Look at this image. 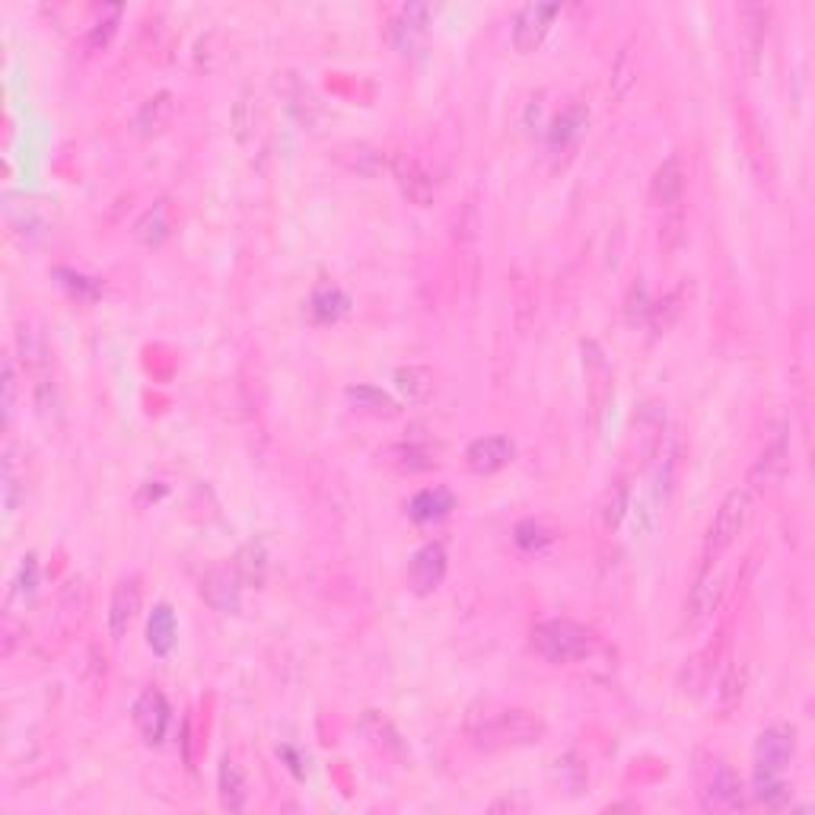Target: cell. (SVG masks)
Returning <instances> with one entry per match:
<instances>
[{
  "instance_id": "2",
  "label": "cell",
  "mask_w": 815,
  "mask_h": 815,
  "mask_svg": "<svg viewBox=\"0 0 815 815\" xmlns=\"http://www.w3.org/2000/svg\"><path fill=\"white\" fill-rule=\"evenodd\" d=\"M596 644V634L570 618H551L532 628V650L554 666L586 660V656L596 653Z\"/></svg>"
},
{
  "instance_id": "18",
  "label": "cell",
  "mask_w": 815,
  "mask_h": 815,
  "mask_svg": "<svg viewBox=\"0 0 815 815\" xmlns=\"http://www.w3.org/2000/svg\"><path fill=\"white\" fill-rule=\"evenodd\" d=\"M453 510H456V497L449 488H427L421 494H414L408 504L411 519H418V523H433V519H443Z\"/></svg>"
},
{
  "instance_id": "39",
  "label": "cell",
  "mask_w": 815,
  "mask_h": 815,
  "mask_svg": "<svg viewBox=\"0 0 815 815\" xmlns=\"http://www.w3.org/2000/svg\"><path fill=\"white\" fill-rule=\"evenodd\" d=\"M13 408H16V367H13V357L4 360V418L10 421L13 418Z\"/></svg>"
},
{
  "instance_id": "35",
  "label": "cell",
  "mask_w": 815,
  "mask_h": 815,
  "mask_svg": "<svg viewBox=\"0 0 815 815\" xmlns=\"http://www.w3.org/2000/svg\"><path fill=\"white\" fill-rule=\"evenodd\" d=\"M554 771H558V780L567 787V793H580L586 787V765L583 761L570 752L564 758H558V765H554Z\"/></svg>"
},
{
  "instance_id": "25",
  "label": "cell",
  "mask_w": 815,
  "mask_h": 815,
  "mask_svg": "<svg viewBox=\"0 0 815 815\" xmlns=\"http://www.w3.org/2000/svg\"><path fill=\"white\" fill-rule=\"evenodd\" d=\"M752 796H755L758 803H765L768 809L787 806V800H790V787H787V780H784V771L755 768V777H752Z\"/></svg>"
},
{
  "instance_id": "27",
  "label": "cell",
  "mask_w": 815,
  "mask_h": 815,
  "mask_svg": "<svg viewBox=\"0 0 815 815\" xmlns=\"http://www.w3.org/2000/svg\"><path fill=\"white\" fill-rule=\"evenodd\" d=\"M169 236V211L166 204H153L150 211H144V217L134 223V239L141 246H160V242Z\"/></svg>"
},
{
  "instance_id": "37",
  "label": "cell",
  "mask_w": 815,
  "mask_h": 815,
  "mask_svg": "<svg viewBox=\"0 0 815 815\" xmlns=\"http://www.w3.org/2000/svg\"><path fill=\"white\" fill-rule=\"evenodd\" d=\"M36 583H39V564H36V554H29L23 558V567H20V580H16V593L23 599H29L36 593Z\"/></svg>"
},
{
  "instance_id": "17",
  "label": "cell",
  "mask_w": 815,
  "mask_h": 815,
  "mask_svg": "<svg viewBox=\"0 0 815 815\" xmlns=\"http://www.w3.org/2000/svg\"><path fill=\"white\" fill-rule=\"evenodd\" d=\"M217 793H220V806L227 812H242L246 809V771L236 758H223L220 761V774H217Z\"/></svg>"
},
{
  "instance_id": "10",
  "label": "cell",
  "mask_w": 815,
  "mask_h": 815,
  "mask_svg": "<svg viewBox=\"0 0 815 815\" xmlns=\"http://www.w3.org/2000/svg\"><path fill=\"white\" fill-rule=\"evenodd\" d=\"M141 577H125L118 580L115 589H112V602H109V634H112V644H121L131 628V621L141 612Z\"/></svg>"
},
{
  "instance_id": "32",
  "label": "cell",
  "mask_w": 815,
  "mask_h": 815,
  "mask_svg": "<svg viewBox=\"0 0 815 815\" xmlns=\"http://www.w3.org/2000/svg\"><path fill=\"white\" fill-rule=\"evenodd\" d=\"M258 99H252V93L246 90L239 99V106L233 112V125H236V141L242 147H249V141L258 134V106H255Z\"/></svg>"
},
{
  "instance_id": "36",
  "label": "cell",
  "mask_w": 815,
  "mask_h": 815,
  "mask_svg": "<svg viewBox=\"0 0 815 815\" xmlns=\"http://www.w3.org/2000/svg\"><path fill=\"white\" fill-rule=\"evenodd\" d=\"M650 309H653V303H650V297H647V287L644 284H634L631 287V293H628V322L631 325H637V322H647L650 319Z\"/></svg>"
},
{
  "instance_id": "14",
  "label": "cell",
  "mask_w": 815,
  "mask_h": 815,
  "mask_svg": "<svg viewBox=\"0 0 815 815\" xmlns=\"http://www.w3.org/2000/svg\"><path fill=\"white\" fill-rule=\"evenodd\" d=\"M516 456V446L510 437H481L465 449V465L475 475H494L507 468Z\"/></svg>"
},
{
  "instance_id": "24",
  "label": "cell",
  "mask_w": 815,
  "mask_h": 815,
  "mask_svg": "<svg viewBox=\"0 0 815 815\" xmlns=\"http://www.w3.org/2000/svg\"><path fill=\"white\" fill-rule=\"evenodd\" d=\"M348 402L363 414H373V418H398V414H402L395 398H389L383 389H373V386H351Z\"/></svg>"
},
{
  "instance_id": "33",
  "label": "cell",
  "mask_w": 815,
  "mask_h": 815,
  "mask_svg": "<svg viewBox=\"0 0 815 815\" xmlns=\"http://www.w3.org/2000/svg\"><path fill=\"white\" fill-rule=\"evenodd\" d=\"M660 246L675 255L685 246V214L682 207H672V211H663V227H660Z\"/></svg>"
},
{
  "instance_id": "1",
  "label": "cell",
  "mask_w": 815,
  "mask_h": 815,
  "mask_svg": "<svg viewBox=\"0 0 815 815\" xmlns=\"http://www.w3.org/2000/svg\"><path fill=\"white\" fill-rule=\"evenodd\" d=\"M465 736L475 749H526L548 736V723L529 707H497L494 701H478L465 714Z\"/></svg>"
},
{
  "instance_id": "38",
  "label": "cell",
  "mask_w": 815,
  "mask_h": 815,
  "mask_svg": "<svg viewBox=\"0 0 815 815\" xmlns=\"http://www.w3.org/2000/svg\"><path fill=\"white\" fill-rule=\"evenodd\" d=\"M551 535L539 523H519L516 526V545L519 548H542Z\"/></svg>"
},
{
  "instance_id": "23",
  "label": "cell",
  "mask_w": 815,
  "mask_h": 815,
  "mask_svg": "<svg viewBox=\"0 0 815 815\" xmlns=\"http://www.w3.org/2000/svg\"><path fill=\"white\" fill-rule=\"evenodd\" d=\"M739 20H742V36H745V45L749 51L758 58L761 48L768 42V26H771V7H761V4H745L739 7Z\"/></svg>"
},
{
  "instance_id": "15",
  "label": "cell",
  "mask_w": 815,
  "mask_h": 815,
  "mask_svg": "<svg viewBox=\"0 0 815 815\" xmlns=\"http://www.w3.org/2000/svg\"><path fill=\"white\" fill-rule=\"evenodd\" d=\"M392 172H395V179H398V188H402V195L408 201H414L418 207H427L433 201V195H437L433 176L418 160H414V156L398 153L395 160H392Z\"/></svg>"
},
{
  "instance_id": "31",
  "label": "cell",
  "mask_w": 815,
  "mask_h": 815,
  "mask_svg": "<svg viewBox=\"0 0 815 815\" xmlns=\"http://www.w3.org/2000/svg\"><path fill=\"white\" fill-rule=\"evenodd\" d=\"M628 504H631V484L628 481H615L609 497H605V507H602V526L615 532L621 526L624 513H628Z\"/></svg>"
},
{
  "instance_id": "22",
  "label": "cell",
  "mask_w": 815,
  "mask_h": 815,
  "mask_svg": "<svg viewBox=\"0 0 815 815\" xmlns=\"http://www.w3.org/2000/svg\"><path fill=\"white\" fill-rule=\"evenodd\" d=\"M583 128H586V109L580 106V102H574V106H567L558 118L551 121V131H548L551 150H567L583 134Z\"/></svg>"
},
{
  "instance_id": "8",
  "label": "cell",
  "mask_w": 815,
  "mask_h": 815,
  "mask_svg": "<svg viewBox=\"0 0 815 815\" xmlns=\"http://www.w3.org/2000/svg\"><path fill=\"white\" fill-rule=\"evenodd\" d=\"M134 730L141 736L147 745H160L166 739V730H169V720H172V710H169V701L163 691L156 688H147L141 698L134 701Z\"/></svg>"
},
{
  "instance_id": "19",
  "label": "cell",
  "mask_w": 815,
  "mask_h": 815,
  "mask_svg": "<svg viewBox=\"0 0 815 815\" xmlns=\"http://www.w3.org/2000/svg\"><path fill=\"white\" fill-rule=\"evenodd\" d=\"M176 637H179V624H176V612L169 609V605H156L150 621H147V644L156 656H166L176 647Z\"/></svg>"
},
{
  "instance_id": "4",
  "label": "cell",
  "mask_w": 815,
  "mask_h": 815,
  "mask_svg": "<svg viewBox=\"0 0 815 815\" xmlns=\"http://www.w3.org/2000/svg\"><path fill=\"white\" fill-rule=\"evenodd\" d=\"M723 593H726V570L720 564V558H707L704 567L698 570L695 577V586H691V593L685 599V628L695 631L701 624L720 609L723 602Z\"/></svg>"
},
{
  "instance_id": "6",
  "label": "cell",
  "mask_w": 815,
  "mask_h": 815,
  "mask_svg": "<svg viewBox=\"0 0 815 815\" xmlns=\"http://www.w3.org/2000/svg\"><path fill=\"white\" fill-rule=\"evenodd\" d=\"M790 472V433L780 430L777 437L765 446V453L755 459V465L749 468V491L752 497L758 494H771L784 484Z\"/></svg>"
},
{
  "instance_id": "29",
  "label": "cell",
  "mask_w": 815,
  "mask_h": 815,
  "mask_svg": "<svg viewBox=\"0 0 815 815\" xmlns=\"http://www.w3.org/2000/svg\"><path fill=\"white\" fill-rule=\"evenodd\" d=\"M121 7H102L96 10V20L90 23V29H86V45H90L93 51L99 48H106L115 36V29H118V20H121Z\"/></svg>"
},
{
  "instance_id": "5",
  "label": "cell",
  "mask_w": 815,
  "mask_h": 815,
  "mask_svg": "<svg viewBox=\"0 0 815 815\" xmlns=\"http://www.w3.org/2000/svg\"><path fill=\"white\" fill-rule=\"evenodd\" d=\"M701 803L710 812H736L745 809V787L742 780L736 777V771H730L723 761H710L701 774Z\"/></svg>"
},
{
  "instance_id": "11",
  "label": "cell",
  "mask_w": 815,
  "mask_h": 815,
  "mask_svg": "<svg viewBox=\"0 0 815 815\" xmlns=\"http://www.w3.org/2000/svg\"><path fill=\"white\" fill-rule=\"evenodd\" d=\"M236 567H211L201 580V596L220 615H236L242 605V586H239Z\"/></svg>"
},
{
  "instance_id": "3",
  "label": "cell",
  "mask_w": 815,
  "mask_h": 815,
  "mask_svg": "<svg viewBox=\"0 0 815 815\" xmlns=\"http://www.w3.org/2000/svg\"><path fill=\"white\" fill-rule=\"evenodd\" d=\"M752 507H755V497L745 491V488H736L723 497L720 510L714 513L707 526V539H704V551L707 558H720L726 548H733L736 539L745 532L752 519Z\"/></svg>"
},
{
  "instance_id": "34",
  "label": "cell",
  "mask_w": 815,
  "mask_h": 815,
  "mask_svg": "<svg viewBox=\"0 0 815 815\" xmlns=\"http://www.w3.org/2000/svg\"><path fill=\"white\" fill-rule=\"evenodd\" d=\"M351 150H354L357 156H344V153H338V160H341L344 166H348V169L360 172V176H376L379 166H383V156H379V150L363 147V144H351Z\"/></svg>"
},
{
  "instance_id": "13",
  "label": "cell",
  "mask_w": 815,
  "mask_h": 815,
  "mask_svg": "<svg viewBox=\"0 0 815 815\" xmlns=\"http://www.w3.org/2000/svg\"><path fill=\"white\" fill-rule=\"evenodd\" d=\"M446 577V548L440 542L424 545L408 564V583L418 596H430Z\"/></svg>"
},
{
  "instance_id": "30",
  "label": "cell",
  "mask_w": 815,
  "mask_h": 815,
  "mask_svg": "<svg viewBox=\"0 0 815 815\" xmlns=\"http://www.w3.org/2000/svg\"><path fill=\"white\" fill-rule=\"evenodd\" d=\"M742 691H745V669L736 663V666L726 669L723 679L717 682V707H720V714H730V710L739 707Z\"/></svg>"
},
{
  "instance_id": "7",
  "label": "cell",
  "mask_w": 815,
  "mask_h": 815,
  "mask_svg": "<svg viewBox=\"0 0 815 815\" xmlns=\"http://www.w3.org/2000/svg\"><path fill=\"white\" fill-rule=\"evenodd\" d=\"M558 16H561L558 4H526L513 20V48L519 51V55L539 51Z\"/></svg>"
},
{
  "instance_id": "21",
  "label": "cell",
  "mask_w": 815,
  "mask_h": 815,
  "mask_svg": "<svg viewBox=\"0 0 815 815\" xmlns=\"http://www.w3.org/2000/svg\"><path fill=\"white\" fill-rule=\"evenodd\" d=\"M386 462L395 465L398 472H427L437 465V449L427 443H398L386 449Z\"/></svg>"
},
{
  "instance_id": "26",
  "label": "cell",
  "mask_w": 815,
  "mask_h": 815,
  "mask_svg": "<svg viewBox=\"0 0 815 815\" xmlns=\"http://www.w3.org/2000/svg\"><path fill=\"white\" fill-rule=\"evenodd\" d=\"M395 386L408 398V402L421 405L433 395V389H437V376H433L430 367H418V363H414V367H402L395 373Z\"/></svg>"
},
{
  "instance_id": "16",
  "label": "cell",
  "mask_w": 815,
  "mask_h": 815,
  "mask_svg": "<svg viewBox=\"0 0 815 815\" xmlns=\"http://www.w3.org/2000/svg\"><path fill=\"white\" fill-rule=\"evenodd\" d=\"M172 115H176V96L166 93V90L156 93V96H150L144 102L141 109H137V115H134V134L137 137H156L172 121Z\"/></svg>"
},
{
  "instance_id": "12",
  "label": "cell",
  "mask_w": 815,
  "mask_h": 815,
  "mask_svg": "<svg viewBox=\"0 0 815 815\" xmlns=\"http://www.w3.org/2000/svg\"><path fill=\"white\" fill-rule=\"evenodd\" d=\"M796 752V730L787 723L768 726L755 742V768L765 771H784Z\"/></svg>"
},
{
  "instance_id": "20",
  "label": "cell",
  "mask_w": 815,
  "mask_h": 815,
  "mask_svg": "<svg viewBox=\"0 0 815 815\" xmlns=\"http://www.w3.org/2000/svg\"><path fill=\"white\" fill-rule=\"evenodd\" d=\"M348 309H351L348 293H344L341 287H335V284L316 287V293H312V300H309V316L316 322H322V325L338 322Z\"/></svg>"
},
{
  "instance_id": "28",
  "label": "cell",
  "mask_w": 815,
  "mask_h": 815,
  "mask_svg": "<svg viewBox=\"0 0 815 815\" xmlns=\"http://www.w3.org/2000/svg\"><path fill=\"white\" fill-rule=\"evenodd\" d=\"M265 570H268L265 542H249V545L239 548V554H236V574H239V580L265 583Z\"/></svg>"
},
{
  "instance_id": "9",
  "label": "cell",
  "mask_w": 815,
  "mask_h": 815,
  "mask_svg": "<svg viewBox=\"0 0 815 815\" xmlns=\"http://www.w3.org/2000/svg\"><path fill=\"white\" fill-rule=\"evenodd\" d=\"M685 163L679 153L666 156V160L656 166L653 179H650V201L653 207H660V211H672V207H682V198H685Z\"/></svg>"
}]
</instances>
